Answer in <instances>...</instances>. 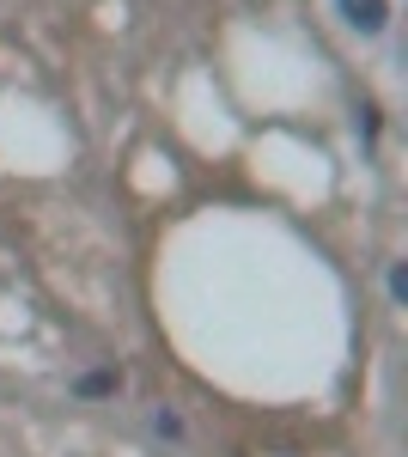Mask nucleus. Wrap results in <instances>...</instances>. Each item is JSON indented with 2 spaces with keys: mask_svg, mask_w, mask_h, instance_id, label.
<instances>
[{
  "mask_svg": "<svg viewBox=\"0 0 408 457\" xmlns=\"http://www.w3.org/2000/svg\"><path fill=\"white\" fill-rule=\"evenodd\" d=\"M336 12H341V25L360 37H378L390 25V0H336Z\"/></svg>",
  "mask_w": 408,
  "mask_h": 457,
  "instance_id": "1",
  "label": "nucleus"
},
{
  "mask_svg": "<svg viewBox=\"0 0 408 457\" xmlns=\"http://www.w3.org/2000/svg\"><path fill=\"white\" fill-rule=\"evenodd\" d=\"M116 390H122V372H116V366H92V372H79V378H73V396H86V403L116 396Z\"/></svg>",
  "mask_w": 408,
  "mask_h": 457,
  "instance_id": "2",
  "label": "nucleus"
},
{
  "mask_svg": "<svg viewBox=\"0 0 408 457\" xmlns=\"http://www.w3.org/2000/svg\"><path fill=\"white\" fill-rule=\"evenodd\" d=\"M384 287H390V299H396V305H408V262H390Z\"/></svg>",
  "mask_w": 408,
  "mask_h": 457,
  "instance_id": "3",
  "label": "nucleus"
},
{
  "mask_svg": "<svg viewBox=\"0 0 408 457\" xmlns=\"http://www.w3.org/2000/svg\"><path fill=\"white\" fill-rule=\"evenodd\" d=\"M153 433H159V439H183V421H177L171 409H159V415H153Z\"/></svg>",
  "mask_w": 408,
  "mask_h": 457,
  "instance_id": "4",
  "label": "nucleus"
}]
</instances>
